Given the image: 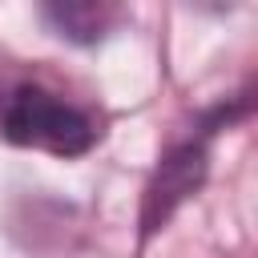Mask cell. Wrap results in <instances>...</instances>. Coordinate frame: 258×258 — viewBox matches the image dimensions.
Segmentation results:
<instances>
[{"label":"cell","instance_id":"obj_3","mask_svg":"<svg viewBox=\"0 0 258 258\" xmlns=\"http://www.w3.org/2000/svg\"><path fill=\"white\" fill-rule=\"evenodd\" d=\"M44 16L60 28V36L81 40V44L85 40H97L105 32V20H109V12L97 8V4H48Z\"/></svg>","mask_w":258,"mask_h":258},{"label":"cell","instance_id":"obj_1","mask_svg":"<svg viewBox=\"0 0 258 258\" xmlns=\"http://www.w3.org/2000/svg\"><path fill=\"white\" fill-rule=\"evenodd\" d=\"M0 133L12 145L40 149L52 157H81L97 141L93 117L36 81H20L0 97Z\"/></svg>","mask_w":258,"mask_h":258},{"label":"cell","instance_id":"obj_2","mask_svg":"<svg viewBox=\"0 0 258 258\" xmlns=\"http://www.w3.org/2000/svg\"><path fill=\"white\" fill-rule=\"evenodd\" d=\"M210 133H214V125H210L206 133H194V137L177 141V145L161 157V165H157V173H153V181H149V189H145V210H141L145 234H153V230L202 185L206 165H210V145H206Z\"/></svg>","mask_w":258,"mask_h":258}]
</instances>
